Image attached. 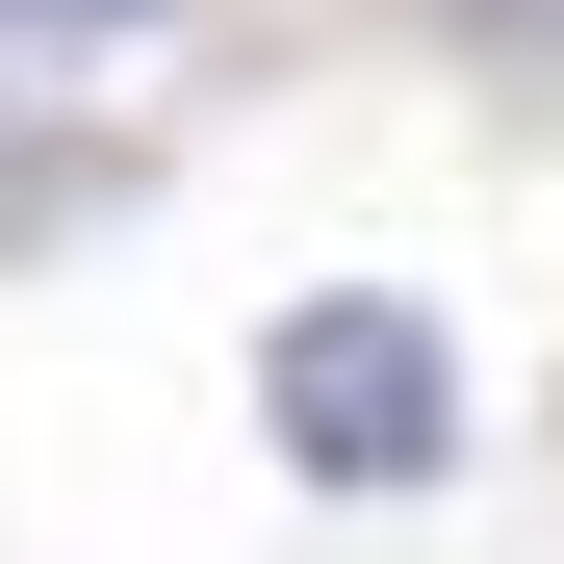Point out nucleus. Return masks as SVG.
<instances>
[{
    "label": "nucleus",
    "mask_w": 564,
    "mask_h": 564,
    "mask_svg": "<svg viewBox=\"0 0 564 564\" xmlns=\"http://www.w3.org/2000/svg\"><path fill=\"white\" fill-rule=\"evenodd\" d=\"M0 180H26V77H0Z\"/></svg>",
    "instance_id": "4"
},
{
    "label": "nucleus",
    "mask_w": 564,
    "mask_h": 564,
    "mask_svg": "<svg viewBox=\"0 0 564 564\" xmlns=\"http://www.w3.org/2000/svg\"><path fill=\"white\" fill-rule=\"evenodd\" d=\"M257 386H282V462H308V488H436L462 462V359H436V308H386V282L282 308Z\"/></svg>",
    "instance_id": "1"
},
{
    "label": "nucleus",
    "mask_w": 564,
    "mask_h": 564,
    "mask_svg": "<svg viewBox=\"0 0 564 564\" xmlns=\"http://www.w3.org/2000/svg\"><path fill=\"white\" fill-rule=\"evenodd\" d=\"M0 26H180V0H0Z\"/></svg>",
    "instance_id": "3"
},
{
    "label": "nucleus",
    "mask_w": 564,
    "mask_h": 564,
    "mask_svg": "<svg viewBox=\"0 0 564 564\" xmlns=\"http://www.w3.org/2000/svg\"><path fill=\"white\" fill-rule=\"evenodd\" d=\"M411 26H436L462 77H564V0H411Z\"/></svg>",
    "instance_id": "2"
}]
</instances>
